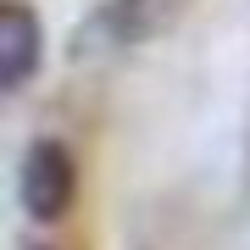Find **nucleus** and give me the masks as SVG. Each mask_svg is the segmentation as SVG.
Instances as JSON below:
<instances>
[{
  "label": "nucleus",
  "instance_id": "3",
  "mask_svg": "<svg viewBox=\"0 0 250 250\" xmlns=\"http://www.w3.org/2000/svg\"><path fill=\"white\" fill-rule=\"evenodd\" d=\"M28 250H45V245H28Z\"/></svg>",
  "mask_w": 250,
  "mask_h": 250
},
{
  "label": "nucleus",
  "instance_id": "2",
  "mask_svg": "<svg viewBox=\"0 0 250 250\" xmlns=\"http://www.w3.org/2000/svg\"><path fill=\"white\" fill-rule=\"evenodd\" d=\"M45 62V28H39L28 0H6L0 6V89L17 95Z\"/></svg>",
  "mask_w": 250,
  "mask_h": 250
},
{
  "label": "nucleus",
  "instance_id": "1",
  "mask_svg": "<svg viewBox=\"0 0 250 250\" xmlns=\"http://www.w3.org/2000/svg\"><path fill=\"white\" fill-rule=\"evenodd\" d=\"M78 195V167H72L62 139H34L17 167V200L34 223H62Z\"/></svg>",
  "mask_w": 250,
  "mask_h": 250
}]
</instances>
